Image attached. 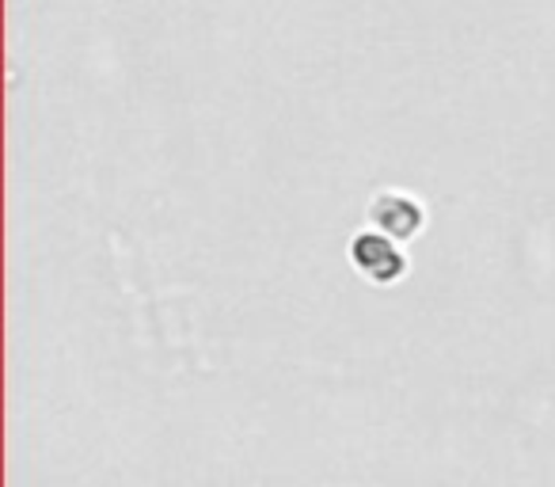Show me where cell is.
<instances>
[{
	"label": "cell",
	"instance_id": "6da1fadb",
	"mask_svg": "<svg viewBox=\"0 0 555 487\" xmlns=\"http://www.w3.org/2000/svg\"><path fill=\"white\" fill-rule=\"evenodd\" d=\"M365 217L377 225L385 236H396V240H408L415 236L418 229L426 225V206L408 191H396V187H385L370 198L365 206Z\"/></svg>",
	"mask_w": 555,
	"mask_h": 487
},
{
	"label": "cell",
	"instance_id": "7a4b0ae2",
	"mask_svg": "<svg viewBox=\"0 0 555 487\" xmlns=\"http://www.w3.org/2000/svg\"><path fill=\"white\" fill-rule=\"evenodd\" d=\"M350 264L370 282H377V286H388V282L403 279V271H408V256L388 236H380V232H354V240H350Z\"/></svg>",
	"mask_w": 555,
	"mask_h": 487
}]
</instances>
